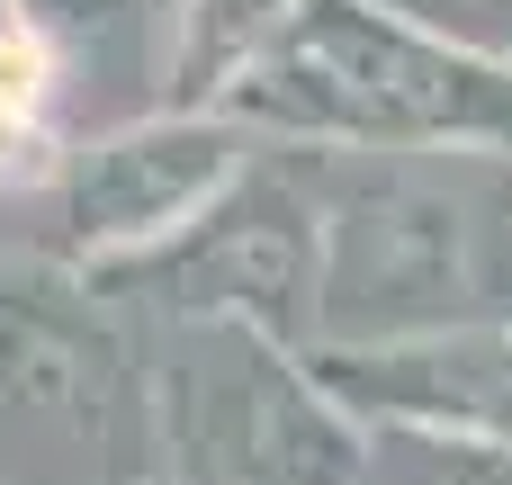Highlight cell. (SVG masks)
Returning <instances> with one entry per match:
<instances>
[{
    "instance_id": "6da1fadb",
    "label": "cell",
    "mask_w": 512,
    "mask_h": 485,
    "mask_svg": "<svg viewBox=\"0 0 512 485\" xmlns=\"http://www.w3.org/2000/svg\"><path fill=\"white\" fill-rule=\"evenodd\" d=\"M234 117L261 126H315V135H360V144H441V135H486L512 144V63H468L459 45L360 9V0H306L270 27V45L216 90Z\"/></svg>"
},
{
    "instance_id": "7a4b0ae2",
    "label": "cell",
    "mask_w": 512,
    "mask_h": 485,
    "mask_svg": "<svg viewBox=\"0 0 512 485\" xmlns=\"http://www.w3.org/2000/svg\"><path fill=\"white\" fill-rule=\"evenodd\" d=\"M225 180H234V126L189 117V108L153 117V126L108 135L99 153L72 162V234H81V252L153 243L180 216H198Z\"/></svg>"
},
{
    "instance_id": "3957f363",
    "label": "cell",
    "mask_w": 512,
    "mask_h": 485,
    "mask_svg": "<svg viewBox=\"0 0 512 485\" xmlns=\"http://www.w3.org/2000/svg\"><path fill=\"white\" fill-rule=\"evenodd\" d=\"M297 0H180V36H171V99L207 108L288 18Z\"/></svg>"
},
{
    "instance_id": "277c9868",
    "label": "cell",
    "mask_w": 512,
    "mask_h": 485,
    "mask_svg": "<svg viewBox=\"0 0 512 485\" xmlns=\"http://www.w3.org/2000/svg\"><path fill=\"white\" fill-rule=\"evenodd\" d=\"M45 99H54V36L36 18H0V180H36L54 135H45Z\"/></svg>"
},
{
    "instance_id": "5b68a950",
    "label": "cell",
    "mask_w": 512,
    "mask_h": 485,
    "mask_svg": "<svg viewBox=\"0 0 512 485\" xmlns=\"http://www.w3.org/2000/svg\"><path fill=\"white\" fill-rule=\"evenodd\" d=\"M378 9L423 27V36H450L468 54H504L512 63V0H378Z\"/></svg>"
},
{
    "instance_id": "8992f818",
    "label": "cell",
    "mask_w": 512,
    "mask_h": 485,
    "mask_svg": "<svg viewBox=\"0 0 512 485\" xmlns=\"http://www.w3.org/2000/svg\"><path fill=\"white\" fill-rule=\"evenodd\" d=\"M36 9V27H99V18H117L126 0H27Z\"/></svg>"
}]
</instances>
